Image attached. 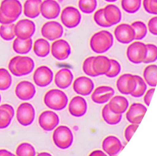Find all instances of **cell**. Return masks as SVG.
Wrapping results in <instances>:
<instances>
[{
    "mask_svg": "<svg viewBox=\"0 0 157 156\" xmlns=\"http://www.w3.org/2000/svg\"><path fill=\"white\" fill-rule=\"evenodd\" d=\"M113 34L107 31H101L93 35L90 40V46L93 52L103 54L108 51L113 44Z\"/></svg>",
    "mask_w": 157,
    "mask_h": 156,
    "instance_id": "obj_1",
    "label": "cell"
},
{
    "mask_svg": "<svg viewBox=\"0 0 157 156\" xmlns=\"http://www.w3.org/2000/svg\"><path fill=\"white\" fill-rule=\"evenodd\" d=\"M68 97L63 91L58 89L48 91L44 96V102L50 109L55 111H61L67 105Z\"/></svg>",
    "mask_w": 157,
    "mask_h": 156,
    "instance_id": "obj_2",
    "label": "cell"
},
{
    "mask_svg": "<svg viewBox=\"0 0 157 156\" xmlns=\"http://www.w3.org/2000/svg\"><path fill=\"white\" fill-rule=\"evenodd\" d=\"M53 140L55 144L61 149H67L71 146L74 141L72 130L66 126H60L54 131Z\"/></svg>",
    "mask_w": 157,
    "mask_h": 156,
    "instance_id": "obj_3",
    "label": "cell"
},
{
    "mask_svg": "<svg viewBox=\"0 0 157 156\" xmlns=\"http://www.w3.org/2000/svg\"><path fill=\"white\" fill-rule=\"evenodd\" d=\"M146 44L141 41H135L128 46L127 56L128 60L135 64L143 63L147 55Z\"/></svg>",
    "mask_w": 157,
    "mask_h": 156,
    "instance_id": "obj_4",
    "label": "cell"
},
{
    "mask_svg": "<svg viewBox=\"0 0 157 156\" xmlns=\"http://www.w3.org/2000/svg\"><path fill=\"white\" fill-rule=\"evenodd\" d=\"M82 16L77 9L68 6L63 10L61 15V20L63 24L67 28H75L80 24Z\"/></svg>",
    "mask_w": 157,
    "mask_h": 156,
    "instance_id": "obj_5",
    "label": "cell"
},
{
    "mask_svg": "<svg viewBox=\"0 0 157 156\" xmlns=\"http://www.w3.org/2000/svg\"><path fill=\"white\" fill-rule=\"evenodd\" d=\"M0 10L5 16L16 21L22 12V6L18 0H3Z\"/></svg>",
    "mask_w": 157,
    "mask_h": 156,
    "instance_id": "obj_6",
    "label": "cell"
},
{
    "mask_svg": "<svg viewBox=\"0 0 157 156\" xmlns=\"http://www.w3.org/2000/svg\"><path fill=\"white\" fill-rule=\"evenodd\" d=\"M34 107L29 103H23L18 106L17 111V119L21 125L28 126L33 122L35 118Z\"/></svg>",
    "mask_w": 157,
    "mask_h": 156,
    "instance_id": "obj_7",
    "label": "cell"
},
{
    "mask_svg": "<svg viewBox=\"0 0 157 156\" xmlns=\"http://www.w3.org/2000/svg\"><path fill=\"white\" fill-rule=\"evenodd\" d=\"M41 33L44 38L50 41H53L59 39L63 36V29L59 22L49 21L42 26Z\"/></svg>",
    "mask_w": 157,
    "mask_h": 156,
    "instance_id": "obj_8",
    "label": "cell"
},
{
    "mask_svg": "<svg viewBox=\"0 0 157 156\" xmlns=\"http://www.w3.org/2000/svg\"><path fill=\"white\" fill-rule=\"evenodd\" d=\"M36 30L35 24L29 19H24L17 22L15 26L16 36L22 39L31 38Z\"/></svg>",
    "mask_w": 157,
    "mask_h": 156,
    "instance_id": "obj_9",
    "label": "cell"
},
{
    "mask_svg": "<svg viewBox=\"0 0 157 156\" xmlns=\"http://www.w3.org/2000/svg\"><path fill=\"white\" fill-rule=\"evenodd\" d=\"M33 79L36 85L39 87H45L52 82L53 73L52 69L47 66H40L34 71Z\"/></svg>",
    "mask_w": 157,
    "mask_h": 156,
    "instance_id": "obj_10",
    "label": "cell"
},
{
    "mask_svg": "<svg viewBox=\"0 0 157 156\" xmlns=\"http://www.w3.org/2000/svg\"><path fill=\"white\" fill-rule=\"evenodd\" d=\"M136 81L135 75L125 74L118 78L116 83L117 89L124 95H131L136 87Z\"/></svg>",
    "mask_w": 157,
    "mask_h": 156,
    "instance_id": "obj_11",
    "label": "cell"
},
{
    "mask_svg": "<svg viewBox=\"0 0 157 156\" xmlns=\"http://www.w3.org/2000/svg\"><path fill=\"white\" fill-rule=\"evenodd\" d=\"M114 35L118 42L123 44H128L135 40L136 33L131 25L121 24L115 28Z\"/></svg>",
    "mask_w": 157,
    "mask_h": 156,
    "instance_id": "obj_12",
    "label": "cell"
},
{
    "mask_svg": "<svg viewBox=\"0 0 157 156\" xmlns=\"http://www.w3.org/2000/svg\"><path fill=\"white\" fill-rule=\"evenodd\" d=\"M38 121L42 129L46 131H51L59 125V118L58 114L53 111H46L40 114Z\"/></svg>",
    "mask_w": 157,
    "mask_h": 156,
    "instance_id": "obj_13",
    "label": "cell"
},
{
    "mask_svg": "<svg viewBox=\"0 0 157 156\" xmlns=\"http://www.w3.org/2000/svg\"><path fill=\"white\" fill-rule=\"evenodd\" d=\"M147 108L144 105L134 103L130 106L126 113V118L131 124L139 125L143 119Z\"/></svg>",
    "mask_w": 157,
    "mask_h": 156,
    "instance_id": "obj_14",
    "label": "cell"
},
{
    "mask_svg": "<svg viewBox=\"0 0 157 156\" xmlns=\"http://www.w3.org/2000/svg\"><path fill=\"white\" fill-rule=\"evenodd\" d=\"M52 55L59 61L65 60L71 53V48L69 43L63 39L54 41L52 45Z\"/></svg>",
    "mask_w": 157,
    "mask_h": 156,
    "instance_id": "obj_15",
    "label": "cell"
},
{
    "mask_svg": "<svg viewBox=\"0 0 157 156\" xmlns=\"http://www.w3.org/2000/svg\"><path fill=\"white\" fill-rule=\"evenodd\" d=\"M61 8L55 0H45L40 5V13L47 19H54L59 15Z\"/></svg>",
    "mask_w": 157,
    "mask_h": 156,
    "instance_id": "obj_16",
    "label": "cell"
},
{
    "mask_svg": "<svg viewBox=\"0 0 157 156\" xmlns=\"http://www.w3.org/2000/svg\"><path fill=\"white\" fill-rule=\"evenodd\" d=\"M34 61L28 56H18L15 64L16 74L15 76H22L27 75L34 69Z\"/></svg>",
    "mask_w": 157,
    "mask_h": 156,
    "instance_id": "obj_17",
    "label": "cell"
},
{
    "mask_svg": "<svg viewBox=\"0 0 157 156\" xmlns=\"http://www.w3.org/2000/svg\"><path fill=\"white\" fill-rule=\"evenodd\" d=\"M15 93L20 100L26 101L33 98L36 93V89L34 85L29 81H22L17 85Z\"/></svg>",
    "mask_w": 157,
    "mask_h": 156,
    "instance_id": "obj_18",
    "label": "cell"
},
{
    "mask_svg": "<svg viewBox=\"0 0 157 156\" xmlns=\"http://www.w3.org/2000/svg\"><path fill=\"white\" fill-rule=\"evenodd\" d=\"M94 84L91 79L86 76H80L76 78L73 84V89L77 94L88 96L94 90Z\"/></svg>",
    "mask_w": 157,
    "mask_h": 156,
    "instance_id": "obj_19",
    "label": "cell"
},
{
    "mask_svg": "<svg viewBox=\"0 0 157 156\" xmlns=\"http://www.w3.org/2000/svg\"><path fill=\"white\" fill-rule=\"evenodd\" d=\"M114 93V89L110 86H99L95 89L92 94L91 99L97 104H105L112 98Z\"/></svg>",
    "mask_w": 157,
    "mask_h": 156,
    "instance_id": "obj_20",
    "label": "cell"
},
{
    "mask_svg": "<svg viewBox=\"0 0 157 156\" xmlns=\"http://www.w3.org/2000/svg\"><path fill=\"white\" fill-rule=\"evenodd\" d=\"M87 103L85 99L81 96H76L71 100L68 110L71 115L76 117H81L87 112Z\"/></svg>",
    "mask_w": 157,
    "mask_h": 156,
    "instance_id": "obj_21",
    "label": "cell"
},
{
    "mask_svg": "<svg viewBox=\"0 0 157 156\" xmlns=\"http://www.w3.org/2000/svg\"><path fill=\"white\" fill-rule=\"evenodd\" d=\"M103 149L109 156H116L123 148L119 138L110 136L106 137L102 143Z\"/></svg>",
    "mask_w": 157,
    "mask_h": 156,
    "instance_id": "obj_22",
    "label": "cell"
},
{
    "mask_svg": "<svg viewBox=\"0 0 157 156\" xmlns=\"http://www.w3.org/2000/svg\"><path fill=\"white\" fill-rule=\"evenodd\" d=\"M74 76L71 71L67 69H62L56 74L55 83L60 89H67L71 85Z\"/></svg>",
    "mask_w": 157,
    "mask_h": 156,
    "instance_id": "obj_23",
    "label": "cell"
},
{
    "mask_svg": "<svg viewBox=\"0 0 157 156\" xmlns=\"http://www.w3.org/2000/svg\"><path fill=\"white\" fill-rule=\"evenodd\" d=\"M111 67V60L106 56H96L93 61V69L98 76L105 75L109 71Z\"/></svg>",
    "mask_w": 157,
    "mask_h": 156,
    "instance_id": "obj_24",
    "label": "cell"
},
{
    "mask_svg": "<svg viewBox=\"0 0 157 156\" xmlns=\"http://www.w3.org/2000/svg\"><path fill=\"white\" fill-rule=\"evenodd\" d=\"M108 106L111 111L114 113L122 114L128 110L129 102L123 96L118 95L111 98Z\"/></svg>",
    "mask_w": 157,
    "mask_h": 156,
    "instance_id": "obj_25",
    "label": "cell"
},
{
    "mask_svg": "<svg viewBox=\"0 0 157 156\" xmlns=\"http://www.w3.org/2000/svg\"><path fill=\"white\" fill-rule=\"evenodd\" d=\"M104 14L107 22L112 26L119 23L122 18L121 10L114 4L107 5L104 9Z\"/></svg>",
    "mask_w": 157,
    "mask_h": 156,
    "instance_id": "obj_26",
    "label": "cell"
},
{
    "mask_svg": "<svg viewBox=\"0 0 157 156\" xmlns=\"http://www.w3.org/2000/svg\"><path fill=\"white\" fill-rule=\"evenodd\" d=\"M42 0H26L24 5V14L28 18H36L40 13Z\"/></svg>",
    "mask_w": 157,
    "mask_h": 156,
    "instance_id": "obj_27",
    "label": "cell"
},
{
    "mask_svg": "<svg viewBox=\"0 0 157 156\" xmlns=\"http://www.w3.org/2000/svg\"><path fill=\"white\" fill-rule=\"evenodd\" d=\"M32 46L31 38L24 39L17 37L13 41V49L18 54H27L31 50Z\"/></svg>",
    "mask_w": 157,
    "mask_h": 156,
    "instance_id": "obj_28",
    "label": "cell"
},
{
    "mask_svg": "<svg viewBox=\"0 0 157 156\" xmlns=\"http://www.w3.org/2000/svg\"><path fill=\"white\" fill-rule=\"evenodd\" d=\"M143 77L147 84L155 87L157 84V65L151 64L144 69Z\"/></svg>",
    "mask_w": 157,
    "mask_h": 156,
    "instance_id": "obj_29",
    "label": "cell"
},
{
    "mask_svg": "<svg viewBox=\"0 0 157 156\" xmlns=\"http://www.w3.org/2000/svg\"><path fill=\"white\" fill-rule=\"evenodd\" d=\"M51 50L50 44L44 39H39L34 42L33 51L38 57L44 58L49 54Z\"/></svg>",
    "mask_w": 157,
    "mask_h": 156,
    "instance_id": "obj_30",
    "label": "cell"
},
{
    "mask_svg": "<svg viewBox=\"0 0 157 156\" xmlns=\"http://www.w3.org/2000/svg\"><path fill=\"white\" fill-rule=\"evenodd\" d=\"M103 119L107 124L115 125L121 122L122 119V114H116L111 111L108 104L104 106L102 110Z\"/></svg>",
    "mask_w": 157,
    "mask_h": 156,
    "instance_id": "obj_31",
    "label": "cell"
},
{
    "mask_svg": "<svg viewBox=\"0 0 157 156\" xmlns=\"http://www.w3.org/2000/svg\"><path fill=\"white\" fill-rule=\"evenodd\" d=\"M121 5L125 12L129 14H134L140 9L142 0H121Z\"/></svg>",
    "mask_w": 157,
    "mask_h": 156,
    "instance_id": "obj_32",
    "label": "cell"
},
{
    "mask_svg": "<svg viewBox=\"0 0 157 156\" xmlns=\"http://www.w3.org/2000/svg\"><path fill=\"white\" fill-rule=\"evenodd\" d=\"M14 24H2L0 26V36L6 41H10L16 37Z\"/></svg>",
    "mask_w": 157,
    "mask_h": 156,
    "instance_id": "obj_33",
    "label": "cell"
},
{
    "mask_svg": "<svg viewBox=\"0 0 157 156\" xmlns=\"http://www.w3.org/2000/svg\"><path fill=\"white\" fill-rule=\"evenodd\" d=\"M131 26L135 31V40H142L146 37L147 34V27L144 22L137 21L133 22Z\"/></svg>",
    "mask_w": 157,
    "mask_h": 156,
    "instance_id": "obj_34",
    "label": "cell"
},
{
    "mask_svg": "<svg viewBox=\"0 0 157 156\" xmlns=\"http://www.w3.org/2000/svg\"><path fill=\"white\" fill-rule=\"evenodd\" d=\"M136 79V87L131 96L134 98H140L144 96L147 89V85L144 79L140 76L135 75Z\"/></svg>",
    "mask_w": 157,
    "mask_h": 156,
    "instance_id": "obj_35",
    "label": "cell"
},
{
    "mask_svg": "<svg viewBox=\"0 0 157 156\" xmlns=\"http://www.w3.org/2000/svg\"><path fill=\"white\" fill-rule=\"evenodd\" d=\"M12 77L7 69L0 68V91L7 90L11 86Z\"/></svg>",
    "mask_w": 157,
    "mask_h": 156,
    "instance_id": "obj_36",
    "label": "cell"
},
{
    "mask_svg": "<svg viewBox=\"0 0 157 156\" xmlns=\"http://www.w3.org/2000/svg\"><path fill=\"white\" fill-rule=\"evenodd\" d=\"M78 7L85 14H91L95 11L98 6L97 0H79Z\"/></svg>",
    "mask_w": 157,
    "mask_h": 156,
    "instance_id": "obj_37",
    "label": "cell"
},
{
    "mask_svg": "<svg viewBox=\"0 0 157 156\" xmlns=\"http://www.w3.org/2000/svg\"><path fill=\"white\" fill-rule=\"evenodd\" d=\"M17 156H35L36 154L34 147L27 143H24L18 145L16 151Z\"/></svg>",
    "mask_w": 157,
    "mask_h": 156,
    "instance_id": "obj_38",
    "label": "cell"
},
{
    "mask_svg": "<svg viewBox=\"0 0 157 156\" xmlns=\"http://www.w3.org/2000/svg\"><path fill=\"white\" fill-rule=\"evenodd\" d=\"M147 48V55L143 63H153L157 61V46L152 44H146Z\"/></svg>",
    "mask_w": 157,
    "mask_h": 156,
    "instance_id": "obj_39",
    "label": "cell"
},
{
    "mask_svg": "<svg viewBox=\"0 0 157 156\" xmlns=\"http://www.w3.org/2000/svg\"><path fill=\"white\" fill-rule=\"evenodd\" d=\"M94 19L96 23L99 26L104 28H108L112 26L105 20L104 14V9L97 10L94 15Z\"/></svg>",
    "mask_w": 157,
    "mask_h": 156,
    "instance_id": "obj_40",
    "label": "cell"
},
{
    "mask_svg": "<svg viewBox=\"0 0 157 156\" xmlns=\"http://www.w3.org/2000/svg\"><path fill=\"white\" fill-rule=\"evenodd\" d=\"M12 117L7 111L0 109V129L8 127L12 121Z\"/></svg>",
    "mask_w": 157,
    "mask_h": 156,
    "instance_id": "obj_41",
    "label": "cell"
},
{
    "mask_svg": "<svg viewBox=\"0 0 157 156\" xmlns=\"http://www.w3.org/2000/svg\"><path fill=\"white\" fill-rule=\"evenodd\" d=\"M111 67L110 70L105 75L107 77L113 78L119 75L121 71V66L117 61L114 59H110Z\"/></svg>",
    "mask_w": 157,
    "mask_h": 156,
    "instance_id": "obj_42",
    "label": "cell"
},
{
    "mask_svg": "<svg viewBox=\"0 0 157 156\" xmlns=\"http://www.w3.org/2000/svg\"><path fill=\"white\" fill-rule=\"evenodd\" d=\"M94 56L88 57L84 61L83 63V70L85 74L91 77H96L98 76L93 69L92 62Z\"/></svg>",
    "mask_w": 157,
    "mask_h": 156,
    "instance_id": "obj_43",
    "label": "cell"
},
{
    "mask_svg": "<svg viewBox=\"0 0 157 156\" xmlns=\"http://www.w3.org/2000/svg\"><path fill=\"white\" fill-rule=\"evenodd\" d=\"M143 4L146 12L157 15V0H143Z\"/></svg>",
    "mask_w": 157,
    "mask_h": 156,
    "instance_id": "obj_44",
    "label": "cell"
},
{
    "mask_svg": "<svg viewBox=\"0 0 157 156\" xmlns=\"http://www.w3.org/2000/svg\"><path fill=\"white\" fill-rule=\"evenodd\" d=\"M138 127L139 125L136 124H131L127 127L125 131V137L127 142L130 141Z\"/></svg>",
    "mask_w": 157,
    "mask_h": 156,
    "instance_id": "obj_45",
    "label": "cell"
},
{
    "mask_svg": "<svg viewBox=\"0 0 157 156\" xmlns=\"http://www.w3.org/2000/svg\"><path fill=\"white\" fill-rule=\"evenodd\" d=\"M149 32L152 35L157 36V16L150 19L148 23Z\"/></svg>",
    "mask_w": 157,
    "mask_h": 156,
    "instance_id": "obj_46",
    "label": "cell"
},
{
    "mask_svg": "<svg viewBox=\"0 0 157 156\" xmlns=\"http://www.w3.org/2000/svg\"><path fill=\"white\" fill-rule=\"evenodd\" d=\"M154 91H155V88L154 87H152V88L149 89L144 94V101L147 106H149V105L150 104L152 96L154 94Z\"/></svg>",
    "mask_w": 157,
    "mask_h": 156,
    "instance_id": "obj_47",
    "label": "cell"
},
{
    "mask_svg": "<svg viewBox=\"0 0 157 156\" xmlns=\"http://www.w3.org/2000/svg\"><path fill=\"white\" fill-rule=\"evenodd\" d=\"M17 58H18V56H15V57H13L10 60L9 63V69L10 72H11V73L14 76L15 75V64Z\"/></svg>",
    "mask_w": 157,
    "mask_h": 156,
    "instance_id": "obj_48",
    "label": "cell"
},
{
    "mask_svg": "<svg viewBox=\"0 0 157 156\" xmlns=\"http://www.w3.org/2000/svg\"><path fill=\"white\" fill-rule=\"evenodd\" d=\"M15 22L13 19L7 17L0 10V23L2 24H10Z\"/></svg>",
    "mask_w": 157,
    "mask_h": 156,
    "instance_id": "obj_49",
    "label": "cell"
},
{
    "mask_svg": "<svg viewBox=\"0 0 157 156\" xmlns=\"http://www.w3.org/2000/svg\"><path fill=\"white\" fill-rule=\"evenodd\" d=\"M0 109H4V110H6L10 114L12 118L14 117V114H15V111H14L13 107L10 105L7 104L2 105L1 106H0Z\"/></svg>",
    "mask_w": 157,
    "mask_h": 156,
    "instance_id": "obj_50",
    "label": "cell"
},
{
    "mask_svg": "<svg viewBox=\"0 0 157 156\" xmlns=\"http://www.w3.org/2000/svg\"><path fill=\"white\" fill-rule=\"evenodd\" d=\"M90 156H106L105 154L104 153L103 151H101L100 150H96L95 151H92L90 154Z\"/></svg>",
    "mask_w": 157,
    "mask_h": 156,
    "instance_id": "obj_51",
    "label": "cell"
},
{
    "mask_svg": "<svg viewBox=\"0 0 157 156\" xmlns=\"http://www.w3.org/2000/svg\"><path fill=\"white\" fill-rule=\"evenodd\" d=\"M0 156H15V155L6 150H0Z\"/></svg>",
    "mask_w": 157,
    "mask_h": 156,
    "instance_id": "obj_52",
    "label": "cell"
},
{
    "mask_svg": "<svg viewBox=\"0 0 157 156\" xmlns=\"http://www.w3.org/2000/svg\"><path fill=\"white\" fill-rule=\"evenodd\" d=\"M38 156H51V155L47 152H41V153H39Z\"/></svg>",
    "mask_w": 157,
    "mask_h": 156,
    "instance_id": "obj_53",
    "label": "cell"
},
{
    "mask_svg": "<svg viewBox=\"0 0 157 156\" xmlns=\"http://www.w3.org/2000/svg\"><path fill=\"white\" fill-rule=\"evenodd\" d=\"M105 1L107 2H113L117 1V0H105Z\"/></svg>",
    "mask_w": 157,
    "mask_h": 156,
    "instance_id": "obj_54",
    "label": "cell"
},
{
    "mask_svg": "<svg viewBox=\"0 0 157 156\" xmlns=\"http://www.w3.org/2000/svg\"><path fill=\"white\" fill-rule=\"evenodd\" d=\"M1 94H0V103H1Z\"/></svg>",
    "mask_w": 157,
    "mask_h": 156,
    "instance_id": "obj_55",
    "label": "cell"
}]
</instances>
